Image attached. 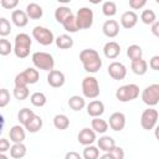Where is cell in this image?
<instances>
[{"instance_id":"obj_1","label":"cell","mask_w":159,"mask_h":159,"mask_svg":"<svg viewBox=\"0 0 159 159\" xmlns=\"http://www.w3.org/2000/svg\"><path fill=\"white\" fill-rule=\"evenodd\" d=\"M80 61L88 73H96L102 67V60L99 53L94 48H84L80 52Z\"/></svg>"},{"instance_id":"obj_2","label":"cell","mask_w":159,"mask_h":159,"mask_svg":"<svg viewBox=\"0 0 159 159\" xmlns=\"http://www.w3.org/2000/svg\"><path fill=\"white\" fill-rule=\"evenodd\" d=\"M32 46V40L30 35L25 32H20L15 36L14 40V53L17 58H26L30 55V50Z\"/></svg>"},{"instance_id":"obj_3","label":"cell","mask_w":159,"mask_h":159,"mask_svg":"<svg viewBox=\"0 0 159 159\" xmlns=\"http://www.w3.org/2000/svg\"><path fill=\"white\" fill-rule=\"evenodd\" d=\"M31 61H32L35 68H37V70L50 72L55 67V60H53L52 55L47 53V52H42V51L34 52L31 56Z\"/></svg>"},{"instance_id":"obj_4","label":"cell","mask_w":159,"mask_h":159,"mask_svg":"<svg viewBox=\"0 0 159 159\" xmlns=\"http://www.w3.org/2000/svg\"><path fill=\"white\" fill-rule=\"evenodd\" d=\"M81 87H82L83 97L88 98V99H96L99 96V93H101L98 80L94 76H86L82 80Z\"/></svg>"},{"instance_id":"obj_5","label":"cell","mask_w":159,"mask_h":159,"mask_svg":"<svg viewBox=\"0 0 159 159\" xmlns=\"http://www.w3.org/2000/svg\"><path fill=\"white\" fill-rule=\"evenodd\" d=\"M139 96V87L135 83H129V84H124L117 88L116 91V98L119 102H130L137 99Z\"/></svg>"},{"instance_id":"obj_6","label":"cell","mask_w":159,"mask_h":159,"mask_svg":"<svg viewBox=\"0 0 159 159\" xmlns=\"http://www.w3.org/2000/svg\"><path fill=\"white\" fill-rule=\"evenodd\" d=\"M32 37L42 46H50L56 40L53 32L45 26H35L32 29Z\"/></svg>"},{"instance_id":"obj_7","label":"cell","mask_w":159,"mask_h":159,"mask_svg":"<svg viewBox=\"0 0 159 159\" xmlns=\"http://www.w3.org/2000/svg\"><path fill=\"white\" fill-rule=\"evenodd\" d=\"M142 101L148 107H154L159 103V83H152L142 91Z\"/></svg>"},{"instance_id":"obj_8","label":"cell","mask_w":159,"mask_h":159,"mask_svg":"<svg viewBox=\"0 0 159 159\" xmlns=\"http://www.w3.org/2000/svg\"><path fill=\"white\" fill-rule=\"evenodd\" d=\"M158 118H159V112L157 109H154L153 107H148L147 109L143 111V113L140 116V125H142V128L145 129V130L154 129L157 127Z\"/></svg>"},{"instance_id":"obj_9","label":"cell","mask_w":159,"mask_h":159,"mask_svg":"<svg viewBox=\"0 0 159 159\" xmlns=\"http://www.w3.org/2000/svg\"><path fill=\"white\" fill-rule=\"evenodd\" d=\"M76 17H77L81 30H87L93 25L94 15H93L92 9H89V7H86V6L80 7L76 12Z\"/></svg>"},{"instance_id":"obj_10","label":"cell","mask_w":159,"mask_h":159,"mask_svg":"<svg viewBox=\"0 0 159 159\" xmlns=\"http://www.w3.org/2000/svg\"><path fill=\"white\" fill-rule=\"evenodd\" d=\"M107 71H108V75H109L113 80H116V81H122V80H124L125 76H127V67H125L122 62L114 61V62L109 63Z\"/></svg>"},{"instance_id":"obj_11","label":"cell","mask_w":159,"mask_h":159,"mask_svg":"<svg viewBox=\"0 0 159 159\" xmlns=\"http://www.w3.org/2000/svg\"><path fill=\"white\" fill-rule=\"evenodd\" d=\"M97 133L92 129V128H83L80 130V133L77 134V140L80 144L87 147V145H92L96 139H97Z\"/></svg>"},{"instance_id":"obj_12","label":"cell","mask_w":159,"mask_h":159,"mask_svg":"<svg viewBox=\"0 0 159 159\" xmlns=\"http://www.w3.org/2000/svg\"><path fill=\"white\" fill-rule=\"evenodd\" d=\"M111 129H113L114 132H120L124 129L125 127V116L122 112H114L111 114L109 117V122H108Z\"/></svg>"},{"instance_id":"obj_13","label":"cell","mask_w":159,"mask_h":159,"mask_svg":"<svg viewBox=\"0 0 159 159\" xmlns=\"http://www.w3.org/2000/svg\"><path fill=\"white\" fill-rule=\"evenodd\" d=\"M65 81H66V77H65V73L58 71V70H52L48 72L47 75V83L53 87V88H60L65 84Z\"/></svg>"},{"instance_id":"obj_14","label":"cell","mask_w":159,"mask_h":159,"mask_svg":"<svg viewBox=\"0 0 159 159\" xmlns=\"http://www.w3.org/2000/svg\"><path fill=\"white\" fill-rule=\"evenodd\" d=\"M9 138L10 140L16 144V143H24L25 138H26V132H25V127H22L21 124H16L12 125L9 130Z\"/></svg>"},{"instance_id":"obj_15","label":"cell","mask_w":159,"mask_h":159,"mask_svg":"<svg viewBox=\"0 0 159 159\" xmlns=\"http://www.w3.org/2000/svg\"><path fill=\"white\" fill-rule=\"evenodd\" d=\"M87 114L92 118H97V117H101L103 113H104V104L102 101L99 99H93L91 101L87 106Z\"/></svg>"},{"instance_id":"obj_16","label":"cell","mask_w":159,"mask_h":159,"mask_svg":"<svg viewBox=\"0 0 159 159\" xmlns=\"http://www.w3.org/2000/svg\"><path fill=\"white\" fill-rule=\"evenodd\" d=\"M102 32L104 36L113 39L119 34V24L116 20H106L102 26Z\"/></svg>"},{"instance_id":"obj_17","label":"cell","mask_w":159,"mask_h":159,"mask_svg":"<svg viewBox=\"0 0 159 159\" xmlns=\"http://www.w3.org/2000/svg\"><path fill=\"white\" fill-rule=\"evenodd\" d=\"M137 22H138V15L132 10L123 12L120 16V25L123 29H127V30L133 29L137 25Z\"/></svg>"},{"instance_id":"obj_18","label":"cell","mask_w":159,"mask_h":159,"mask_svg":"<svg viewBox=\"0 0 159 159\" xmlns=\"http://www.w3.org/2000/svg\"><path fill=\"white\" fill-rule=\"evenodd\" d=\"M103 53L109 60L117 58L120 55V46H119V43L116 42V41H108L103 46Z\"/></svg>"},{"instance_id":"obj_19","label":"cell","mask_w":159,"mask_h":159,"mask_svg":"<svg viewBox=\"0 0 159 159\" xmlns=\"http://www.w3.org/2000/svg\"><path fill=\"white\" fill-rule=\"evenodd\" d=\"M11 21L17 27H25L29 24V16L24 10H14L11 12Z\"/></svg>"},{"instance_id":"obj_20","label":"cell","mask_w":159,"mask_h":159,"mask_svg":"<svg viewBox=\"0 0 159 159\" xmlns=\"http://www.w3.org/2000/svg\"><path fill=\"white\" fill-rule=\"evenodd\" d=\"M97 147L99 148V150L104 153H109L116 147V142L109 135H102L99 137V139H97Z\"/></svg>"},{"instance_id":"obj_21","label":"cell","mask_w":159,"mask_h":159,"mask_svg":"<svg viewBox=\"0 0 159 159\" xmlns=\"http://www.w3.org/2000/svg\"><path fill=\"white\" fill-rule=\"evenodd\" d=\"M25 11H26L29 19H31V20H39V19H41L42 15H43L42 7H41L39 4H36V2H30V4H27Z\"/></svg>"},{"instance_id":"obj_22","label":"cell","mask_w":159,"mask_h":159,"mask_svg":"<svg viewBox=\"0 0 159 159\" xmlns=\"http://www.w3.org/2000/svg\"><path fill=\"white\" fill-rule=\"evenodd\" d=\"M42 124H43L42 118L40 116H37V114H34L31 117V119L25 124V129L27 132H30V133H37L42 128Z\"/></svg>"},{"instance_id":"obj_23","label":"cell","mask_w":159,"mask_h":159,"mask_svg":"<svg viewBox=\"0 0 159 159\" xmlns=\"http://www.w3.org/2000/svg\"><path fill=\"white\" fill-rule=\"evenodd\" d=\"M86 106H87V104H86V99H84V97H82V96L75 94V96H71L70 99H68V107H70L72 111H75V112L82 111Z\"/></svg>"},{"instance_id":"obj_24","label":"cell","mask_w":159,"mask_h":159,"mask_svg":"<svg viewBox=\"0 0 159 159\" xmlns=\"http://www.w3.org/2000/svg\"><path fill=\"white\" fill-rule=\"evenodd\" d=\"M72 15H73V12L68 6H58L55 10V20L60 24H63Z\"/></svg>"},{"instance_id":"obj_25","label":"cell","mask_w":159,"mask_h":159,"mask_svg":"<svg viewBox=\"0 0 159 159\" xmlns=\"http://www.w3.org/2000/svg\"><path fill=\"white\" fill-rule=\"evenodd\" d=\"M91 128L96 132V133H99V134H104L108 128H109V124L107 120L102 119L101 117H97V118H93L92 122H91Z\"/></svg>"},{"instance_id":"obj_26","label":"cell","mask_w":159,"mask_h":159,"mask_svg":"<svg viewBox=\"0 0 159 159\" xmlns=\"http://www.w3.org/2000/svg\"><path fill=\"white\" fill-rule=\"evenodd\" d=\"M55 43L60 50H68L73 46V39L70 35L63 34V35H60L56 37Z\"/></svg>"},{"instance_id":"obj_27","label":"cell","mask_w":159,"mask_h":159,"mask_svg":"<svg viewBox=\"0 0 159 159\" xmlns=\"http://www.w3.org/2000/svg\"><path fill=\"white\" fill-rule=\"evenodd\" d=\"M130 68H132L133 73H135L137 76H143L148 71V62L143 58L133 61V62H130Z\"/></svg>"},{"instance_id":"obj_28","label":"cell","mask_w":159,"mask_h":159,"mask_svg":"<svg viewBox=\"0 0 159 159\" xmlns=\"http://www.w3.org/2000/svg\"><path fill=\"white\" fill-rule=\"evenodd\" d=\"M10 157L14 158V159H21L26 155L27 153V148L24 143H16V144H12L11 148H10Z\"/></svg>"},{"instance_id":"obj_29","label":"cell","mask_w":159,"mask_h":159,"mask_svg":"<svg viewBox=\"0 0 159 159\" xmlns=\"http://www.w3.org/2000/svg\"><path fill=\"white\" fill-rule=\"evenodd\" d=\"M53 125L58 130H65L70 127V119L66 114H56L53 117Z\"/></svg>"},{"instance_id":"obj_30","label":"cell","mask_w":159,"mask_h":159,"mask_svg":"<svg viewBox=\"0 0 159 159\" xmlns=\"http://www.w3.org/2000/svg\"><path fill=\"white\" fill-rule=\"evenodd\" d=\"M127 56L129 57L130 62L137 61V60H140V58H143L142 57L143 56V50H142V47L139 45H135V43L134 45H130L127 48Z\"/></svg>"},{"instance_id":"obj_31","label":"cell","mask_w":159,"mask_h":159,"mask_svg":"<svg viewBox=\"0 0 159 159\" xmlns=\"http://www.w3.org/2000/svg\"><path fill=\"white\" fill-rule=\"evenodd\" d=\"M62 26H63V29H65L67 32H70V34H75V32H77L78 30H81L76 15L70 16V17L62 24Z\"/></svg>"},{"instance_id":"obj_32","label":"cell","mask_w":159,"mask_h":159,"mask_svg":"<svg viewBox=\"0 0 159 159\" xmlns=\"http://www.w3.org/2000/svg\"><path fill=\"white\" fill-rule=\"evenodd\" d=\"M22 73L29 84H35L40 78V73L35 67H27L25 71H22Z\"/></svg>"},{"instance_id":"obj_33","label":"cell","mask_w":159,"mask_h":159,"mask_svg":"<svg viewBox=\"0 0 159 159\" xmlns=\"http://www.w3.org/2000/svg\"><path fill=\"white\" fill-rule=\"evenodd\" d=\"M140 21L143 24H145V25H150L152 26L157 21V14L152 9H145L140 14Z\"/></svg>"},{"instance_id":"obj_34","label":"cell","mask_w":159,"mask_h":159,"mask_svg":"<svg viewBox=\"0 0 159 159\" xmlns=\"http://www.w3.org/2000/svg\"><path fill=\"white\" fill-rule=\"evenodd\" d=\"M30 102L35 107H43L47 103V97L42 92H34L30 96Z\"/></svg>"},{"instance_id":"obj_35","label":"cell","mask_w":159,"mask_h":159,"mask_svg":"<svg viewBox=\"0 0 159 159\" xmlns=\"http://www.w3.org/2000/svg\"><path fill=\"white\" fill-rule=\"evenodd\" d=\"M83 159H99V148L96 145H87L82 152Z\"/></svg>"},{"instance_id":"obj_36","label":"cell","mask_w":159,"mask_h":159,"mask_svg":"<svg viewBox=\"0 0 159 159\" xmlns=\"http://www.w3.org/2000/svg\"><path fill=\"white\" fill-rule=\"evenodd\" d=\"M102 12L107 17H112L117 14V4L114 1H104L102 4Z\"/></svg>"},{"instance_id":"obj_37","label":"cell","mask_w":159,"mask_h":159,"mask_svg":"<svg viewBox=\"0 0 159 159\" xmlns=\"http://www.w3.org/2000/svg\"><path fill=\"white\" fill-rule=\"evenodd\" d=\"M34 114H35V113H34L32 109H30V108H22V109H20L19 113H17V120L20 122L21 125L25 127V124L31 119V117H32Z\"/></svg>"},{"instance_id":"obj_38","label":"cell","mask_w":159,"mask_h":159,"mask_svg":"<svg viewBox=\"0 0 159 159\" xmlns=\"http://www.w3.org/2000/svg\"><path fill=\"white\" fill-rule=\"evenodd\" d=\"M11 52H14V46L10 43L9 40H6L5 37L0 39V55L1 56H7Z\"/></svg>"},{"instance_id":"obj_39","label":"cell","mask_w":159,"mask_h":159,"mask_svg":"<svg viewBox=\"0 0 159 159\" xmlns=\"http://www.w3.org/2000/svg\"><path fill=\"white\" fill-rule=\"evenodd\" d=\"M12 94L17 101H25L30 96V91L27 87H14Z\"/></svg>"},{"instance_id":"obj_40","label":"cell","mask_w":159,"mask_h":159,"mask_svg":"<svg viewBox=\"0 0 159 159\" xmlns=\"http://www.w3.org/2000/svg\"><path fill=\"white\" fill-rule=\"evenodd\" d=\"M10 32H11L10 21L6 17H0V36L5 37V36L10 35Z\"/></svg>"},{"instance_id":"obj_41","label":"cell","mask_w":159,"mask_h":159,"mask_svg":"<svg viewBox=\"0 0 159 159\" xmlns=\"http://www.w3.org/2000/svg\"><path fill=\"white\" fill-rule=\"evenodd\" d=\"M10 102V92L6 88H1L0 89V107L4 108L9 104Z\"/></svg>"},{"instance_id":"obj_42","label":"cell","mask_w":159,"mask_h":159,"mask_svg":"<svg viewBox=\"0 0 159 159\" xmlns=\"http://www.w3.org/2000/svg\"><path fill=\"white\" fill-rule=\"evenodd\" d=\"M14 84H15V87H27V86H29V83H27V81L25 80V77H24V73H22V72L17 73V75L15 76Z\"/></svg>"},{"instance_id":"obj_43","label":"cell","mask_w":159,"mask_h":159,"mask_svg":"<svg viewBox=\"0 0 159 159\" xmlns=\"http://www.w3.org/2000/svg\"><path fill=\"white\" fill-rule=\"evenodd\" d=\"M0 4H1V6H2L4 9H6V10H12V9H15V7L19 5V1H17V0H1Z\"/></svg>"},{"instance_id":"obj_44","label":"cell","mask_w":159,"mask_h":159,"mask_svg":"<svg viewBox=\"0 0 159 159\" xmlns=\"http://www.w3.org/2000/svg\"><path fill=\"white\" fill-rule=\"evenodd\" d=\"M111 155L114 158V159H124V150H123V148H120V147H114L111 152Z\"/></svg>"},{"instance_id":"obj_45","label":"cell","mask_w":159,"mask_h":159,"mask_svg":"<svg viewBox=\"0 0 159 159\" xmlns=\"http://www.w3.org/2000/svg\"><path fill=\"white\" fill-rule=\"evenodd\" d=\"M147 5V0H129V6L133 10H139Z\"/></svg>"},{"instance_id":"obj_46","label":"cell","mask_w":159,"mask_h":159,"mask_svg":"<svg viewBox=\"0 0 159 159\" xmlns=\"http://www.w3.org/2000/svg\"><path fill=\"white\" fill-rule=\"evenodd\" d=\"M149 67L153 71H159V55L152 56V58L149 60Z\"/></svg>"},{"instance_id":"obj_47","label":"cell","mask_w":159,"mask_h":159,"mask_svg":"<svg viewBox=\"0 0 159 159\" xmlns=\"http://www.w3.org/2000/svg\"><path fill=\"white\" fill-rule=\"evenodd\" d=\"M11 145H10V140L6 138H1L0 139V153H6L7 150H10Z\"/></svg>"},{"instance_id":"obj_48","label":"cell","mask_w":159,"mask_h":159,"mask_svg":"<svg viewBox=\"0 0 159 159\" xmlns=\"http://www.w3.org/2000/svg\"><path fill=\"white\" fill-rule=\"evenodd\" d=\"M82 158H83V157H81V155H80V153L73 152V150L67 152V153H66V155H65V159H82Z\"/></svg>"},{"instance_id":"obj_49","label":"cell","mask_w":159,"mask_h":159,"mask_svg":"<svg viewBox=\"0 0 159 159\" xmlns=\"http://www.w3.org/2000/svg\"><path fill=\"white\" fill-rule=\"evenodd\" d=\"M150 31H152V34H153L155 37H159V21H155V22L152 25Z\"/></svg>"},{"instance_id":"obj_50","label":"cell","mask_w":159,"mask_h":159,"mask_svg":"<svg viewBox=\"0 0 159 159\" xmlns=\"http://www.w3.org/2000/svg\"><path fill=\"white\" fill-rule=\"evenodd\" d=\"M99 159H114V158L111 155V153H104L99 157Z\"/></svg>"},{"instance_id":"obj_51","label":"cell","mask_w":159,"mask_h":159,"mask_svg":"<svg viewBox=\"0 0 159 159\" xmlns=\"http://www.w3.org/2000/svg\"><path fill=\"white\" fill-rule=\"evenodd\" d=\"M154 137H155V139L159 142V124H157V127L154 128Z\"/></svg>"},{"instance_id":"obj_52","label":"cell","mask_w":159,"mask_h":159,"mask_svg":"<svg viewBox=\"0 0 159 159\" xmlns=\"http://www.w3.org/2000/svg\"><path fill=\"white\" fill-rule=\"evenodd\" d=\"M0 159H9L5 153H0Z\"/></svg>"},{"instance_id":"obj_53","label":"cell","mask_w":159,"mask_h":159,"mask_svg":"<svg viewBox=\"0 0 159 159\" xmlns=\"http://www.w3.org/2000/svg\"><path fill=\"white\" fill-rule=\"evenodd\" d=\"M157 4H159V0H157Z\"/></svg>"}]
</instances>
